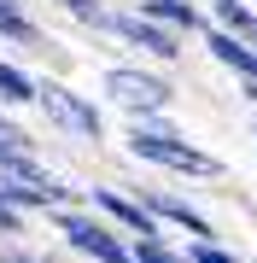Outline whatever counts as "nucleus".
I'll use <instances>...</instances> for the list:
<instances>
[{
    "mask_svg": "<svg viewBox=\"0 0 257 263\" xmlns=\"http://www.w3.org/2000/svg\"><path fill=\"white\" fill-rule=\"evenodd\" d=\"M123 152L134 164L158 170V176H181V181H228V164L216 158V152H205L193 135H146L123 123Z\"/></svg>",
    "mask_w": 257,
    "mask_h": 263,
    "instance_id": "obj_1",
    "label": "nucleus"
},
{
    "mask_svg": "<svg viewBox=\"0 0 257 263\" xmlns=\"http://www.w3.org/2000/svg\"><path fill=\"white\" fill-rule=\"evenodd\" d=\"M35 111L47 117L58 135H70V141H82V146H105V135H111L100 100L76 94L70 82H53V76H41V82H35Z\"/></svg>",
    "mask_w": 257,
    "mask_h": 263,
    "instance_id": "obj_2",
    "label": "nucleus"
},
{
    "mask_svg": "<svg viewBox=\"0 0 257 263\" xmlns=\"http://www.w3.org/2000/svg\"><path fill=\"white\" fill-rule=\"evenodd\" d=\"M47 216H53L58 240H65L70 252H82V257H100V263H129V234L111 222V216H100L94 205L70 199V205H53Z\"/></svg>",
    "mask_w": 257,
    "mask_h": 263,
    "instance_id": "obj_3",
    "label": "nucleus"
},
{
    "mask_svg": "<svg viewBox=\"0 0 257 263\" xmlns=\"http://www.w3.org/2000/svg\"><path fill=\"white\" fill-rule=\"evenodd\" d=\"M100 100L117 105L123 117H141V111H152V105H175V82L152 65V59H141V65H105L100 70Z\"/></svg>",
    "mask_w": 257,
    "mask_h": 263,
    "instance_id": "obj_4",
    "label": "nucleus"
},
{
    "mask_svg": "<svg viewBox=\"0 0 257 263\" xmlns=\"http://www.w3.org/2000/svg\"><path fill=\"white\" fill-rule=\"evenodd\" d=\"M105 35H111L117 47H129L134 59H152V65H175L181 47H187V35L164 29L158 18H146L141 6H111V18H105Z\"/></svg>",
    "mask_w": 257,
    "mask_h": 263,
    "instance_id": "obj_5",
    "label": "nucleus"
},
{
    "mask_svg": "<svg viewBox=\"0 0 257 263\" xmlns=\"http://www.w3.org/2000/svg\"><path fill=\"white\" fill-rule=\"evenodd\" d=\"M129 193L141 199L146 211L158 216L164 228H181V234H216V222L193 205L187 193H175V187H158V181H129Z\"/></svg>",
    "mask_w": 257,
    "mask_h": 263,
    "instance_id": "obj_6",
    "label": "nucleus"
},
{
    "mask_svg": "<svg viewBox=\"0 0 257 263\" xmlns=\"http://www.w3.org/2000/svg\"><path fill=\"white\" fill-rule=\"evenodd\" d=\"M88 205H94L100 216H111V222L123 228L129 240H134V234H146V240H152V234H164V222H158V216L146 211L129 187H88Z\"/></svg>",
    "mask_w": 257,
    "mask_h": 263,
    "instance_id": "obj_7",
    "label": "nucleus"
},
{
    "mask_svg": "<svg viewBox=\"0 0 257 263\" xmlns=\"http://www.w3.org/2000/svg\"><path fill=\"white\" fill-rule=\"evenodd\" d=\"M0 41H6L12 53H35V59H58L53 35L41 29L35 18L24 12V0H12V6H0Z\"/></svg>",
    "mask_w": 257,
    "mask_h": 263,
    "instance_id": "obj_8",
    "label": "nucleus"
},
{
    "mask_svg": "<svg viewBox=\"0 0 257 263\" xmlns=\"http://www.w3.org/2000/svg\"><path fill=\"white\" fill-rule=\"evenodd\" d=\"M134 6H141L146 18H158L164 29H175V35H205L210 29L205 0H134Z\"/></svg>",
    "mask_w": 257,
    "mask_h": 263,
    "instance_id": "obj_9",
    "label": "nucleus"
},
{
    "mask_svg": "<svg viewBox=\"0 0 257 263\" xmlns=\"http://www.w3.org/2000/svg\"><path fill=\"white\" fill-rule=\"evenodd\" d=\"M35 82L41 76L24 65V59L0 53V105H12V111H24V105H35Z\"/></svg>",
    "mask_w": 257,
    "mask_h": 263,
    "instance_id": "obj_10",
    "label": "nucleus"
},
{
    "mask_svg": "<svg viewBox=\"0 0 257 263\" xmlns=\"http://www.w3.org/2000/svg\"><path fill=\"white\" fill-rule=\"evenodd\" d=\"M53 6L65 12V18L82 29V35H94V41L105 35V18H111V6H105V0H53Z\"/></svg>",
    "mask_w": 257,
    "mask_h": 263,
    "instance_id": "obj_11",
    "label": "nucleus"
},
{
    "mask_svg": "<svg viewBox=\"0 0 257 263\" xmlns=\"http://www.w3.org/2000/svg\"><path fill=\"white\" fill-rule=\"evenodd\" d=\"M24 234H29V216H24L18 205L0 199V240H24Z\"/></svg>",
    "mask_w": 257,
    "mask_h": 263,
    "instance_id": "obj_12",
    "label": "nucleus"
},
{
    "mask_svg": "<svg viewBox=\"0 0 257 263\" xmlns=\"http://www.w3.org/2000/svg\"><path fill=\"white\" fill-rule=\"evenodd\" d=\"M240 100H246L251 111H257V76H240Z\"/></svg>",
    "mask_w": 257,
    "mask_h": 263,
    "instance_id": "obj_13",
    "label": "nucleus"
},
{
    "mask_svg": "<svg viewBox=\"0 0 257 263\" xmlns=\"http://www.w3.org/2000/svg\"><path fill=\"white\" fill-rule=\"evenodd\" d=\"M251 135H257V111H251Z\"/></svg>",
    "mask_w": 257,
    "mask_h": 263,
    "instance_id": "obj_14",
    "label": "nucleus"
}]
</instances>
